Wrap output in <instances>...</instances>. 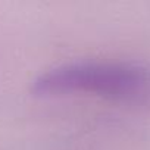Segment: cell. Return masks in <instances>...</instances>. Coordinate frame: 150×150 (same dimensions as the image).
Here are the masks:
<instances>
[{
	"mask_svg": "<svg viewBox=\"0 0 150 150\" xmlns=\"http://www.w3.org/2000/svg\"><path fill=\"white\" fill-rule=\"evenodd\" d=\"M35 96L97 93L131 99L150 91V68L132 62H74L52 68L33 81Z\"/></svg>",
	"mask_w": 150,
	"mask_h": 150,
	"instance_id": "cell-1",
	"label": "cell"
}]
</instances>
